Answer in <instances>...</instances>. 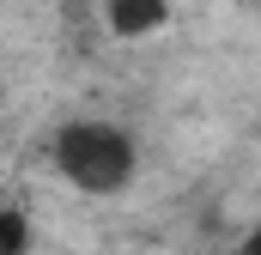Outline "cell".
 <instances>
[{"label":"cell","instance_id":"cell-2","mask_svg":"<svg viewBox=\"0 0 261 255\" xmlns=\"http://www.w3.org/2000/svg\"><path fill=\"white\" fill-rule=\"evenodd\" d=\"M176 0H103V24L116 43H146L158 31H170Z\"/></svg>","mask_w":261,"mask_h":255},{"label":"cell","instance_id":"cell-3","mask_svg":"<svg viewBox=\"0 0 261 255\" xmlns=\"http://www.w3.org/2000/svg\"><path fill=\"white\" fill-rule=\"evenodd\" d=\"M37 231H31V213L18 200H0V255H31Z\"/></svg>","mask_w":261,"mask_h":255},{"label":"cell","instance_id":"cell-5","mask_svg":"<svg viewBox=\"0 0 261 255\" xmlns=\"http://www.w3.org/2000/svg\"><path fill=\"white\" fill-rule=\"evenodd\" d=\"M255 243H261V225H255Z\"/></svg>","mask_w":261,"mask_h":255},{"label":"cell","instance_id":"cell-1","mask_svg":"<svg viewBox=\"0 0 261 255\" xmlns=\"http://www.w3.org/2000/svg\"><path fill=\"white\" fill-rule=\"evenodd\" d=\"M49 164L73 194L110 200V194H128L140 176V140L110 116H67L49 134Z\"/></svg>","mask_w":261,"mask_h":255},{"label":"cell","instance_id":"cell-4","mask_svg":"<svg viewBox=\"0 0 261 255\" xmlns=\"http://www.w3.org/2000/svg\"><path fill=\"white\" fill-rule=\"evenodd\" d=\"M219 255H261V243H255V231H243L231 249H219Z\"/></svg>","mask_w":261,"mask_h":255}]
</instances>
